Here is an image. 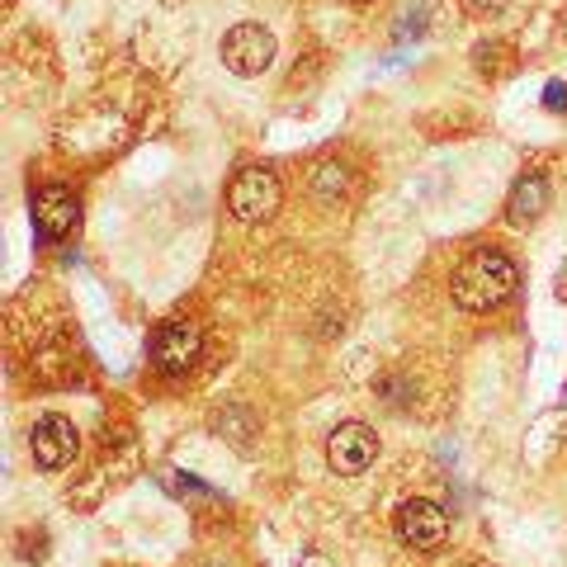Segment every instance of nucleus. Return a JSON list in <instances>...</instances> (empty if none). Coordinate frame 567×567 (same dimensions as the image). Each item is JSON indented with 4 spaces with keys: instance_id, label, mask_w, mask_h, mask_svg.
Wrapping results in <instances>:
<instances>
[{
    "instance_id": "obj_1",
    "label": "nucleus",
    "mask_w": 567,
    "mask_h": 567,
    "mask_svg": "<svg viewBox=\"0 0 567 567\" xmlns=\"http://www.w3.org/2000/svg\"><path fill=\"white\" fill-rule=\"evenodd\" d=\"M516 284H520L516 260H511L506 251H492L487 246V251H473L454 270L450 293H454V303L464 312H492V308H502L506 298L516 293Z\"/></svg>"
},
{
    "instance_id": "obj_2",
    "label": "nucleus",
    "mask_w": 567,
    "mask_h": 567,
    "mask_svg": "<svg viewBox=\"0 0 567 567\" xmlns=\"http://www.w3.org/2000/svg\"><path fill=\"white\" fill-rule=\"evenodd\" d=\"M279 199H284V185H279V175L265 166H246L233 175V185H227V213L246 227L275 218Z\"/></svg>"
},
{
    "instance_id": "obj_3",
    "label": "nucleus",
    "mask_w": 567,
    "mask_h": 567,
    "mask_svg": "<svg viewBox=\"0 0 567 567\" xmlns=\"http://www.w3.org/2000/svg\"><path fill=\"white\" fill-rule=\"evenodd\" d=\"M223 66L237 71V76H260V71H270L275 62V33L265 24H233L223 33Z\"/></svg>"
},
{
    "instance_id": "obj_4",
    "label": "nucleus",
    "mask_w": 567,
    "mask_h": 567,
    "mask_svg": "<svg viewBox=\"0 0 567 567\" xmlns=\"http://www.w3.org/2000/svg\"><path fill=\"white\" fill-rule=\"evenodd\" d=\"M398 539L406 548H416V554H435V548L450 539L445 506L431 502V496H412V502H402V511H398Z\"/></svg>"
},
{
    "instance_id": "obj_5",
    "label": "nucleus",
    "mask_w": 567,
    "mask_h": 567,
    "mask_svg": "<svg viewBox=\"0 0 567 567\" xmlns=\"http://www.w3.org/2000/svg\"><path fill=\"white\" fill-rule=\"evenodd\" d=\"M199 354H204L199 322H185V317H175V322H166L162 331L152 336V364L162 369V374H189Z\"/></svg>"
},
{
    "instance_id": "obj_6",
    "label": "nucleus",
    "mask_w": 567,
    "mask_h": 567,
    "mask_svg": "<svg viewBox=\"0 0 567 567\" xmlns=\"http://www.w3.org/2000/svg\"><path fill=\"white\" fill-rule=\"evenodd\" d=\"M374 458H379V435L369 431L364 421H346V425H336V431H331V440H327V464L341 473V477L364 473Z\"/></svg>"
},
{
    "instance_id": "obj_7",
    "label": "nucleus",
    "mask_w": 567,
    "mask_h": 567,
    "mask_svg": "<svg viewBox=\"0 0 567 567\" xmlns=\"http://www.w3.org/2000/svg\"><path fill=\"white\" fill-rule=\"evenodd\" d=\"M29 450H33V464L58 473L66 468L71 458H76V425H71L66 416H39L29 431Z\"/></svg>"
},
{
    "instance_id": "obj_8",
    "label": "nucleus",
    "mask_w": 567,
    "mask_h": 567,
    "mask_svg": "<svg viewBox=\"0 0 567 567\" xmlns=\"http://www.w3.org/2000/svg\"><path fill=\"white\" fill-rule=\"evenodd\" d=\"M76 223H81V204L66 185H43L33 194V227H39L43 241H62Z\"/></svg>"
},
{
    "instance_id": "obj_9",
    "label": "nucleus",
    "mask_w": 567,
    "mask_h": 567,
    "mask_svg": "<svg viewBox=\"0 0 567 567\" xmlns=\"http://www.w3.org/2000/svg\"><path fill=\"white\" fill-rule=\"evenodd\" d=\"M548 208V181L539 171H525L516 185H511V199H506V223L511 227H529Z\"/></svg>"
},
{
    "instance_id": "obj_10",
    "label": "nucleus",
    "mask_w": 567,
    "mask_h": 567,
    "mask_svg": "<svg viewBox=\"0 0 567 567\" xmlns=\"http://www.w3.org/2000/svg\"><path fill=\"white\" fill-rule=\"evenodd\" d=\"M346 166H336V162H327V166H317V199H336V194L346 189Z\"/></svg>"
},
{
    "instance_id": "obj_11",
    "label": "nucleus",
    "mask_w": 567,
    "mask_h": 567,
    "mask_svg": "<svg viewBox=\"0 0 567 567\" xmlns=\"http://www.w3.org/2000/svg\"><path fill=\"white\" fill-rule=\"evenodd\" d=\"M544 110L567 114V85H563V81H548V85H544Z\"/></svg>"
},
{
    "instance_id": "obj_12",
    "label": "nucleus",
    "mask_w": 567,
    "mask_h": 567,
    "mask_svg": "<svg viewBox=\"0 0 567 567\" xmlns=\"http://www.w3.org/2000/svg\"><path fill=\"white\" fill-rule=\"evenodd\" d=\"M468 6H473L477 14H492V10H502V6H506V0H468Z\"/></svg>"
},
{
    "instance_id": "obj_13",
    "label": "nucleus",
    "mask_w": 567,
    "mask_h": 567,
    "mask_svg": "<svg viewBox=\"0 0 567 567\" xmlns=\"http://www.w3.org/2000/svg\"><path fill=\"white\" fill-rule=\"evenodd\" d=\"M350 6H364V0H350Z\"/></svg>"
}]
</instances>
